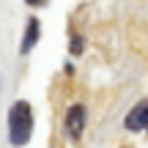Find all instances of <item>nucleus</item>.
<instances>
[{"label": "nucleus", "mask_w": 148, "mask_h": 148, "mask_svg": "<svg viewBox=\"0 0 148 148\" xmlns=\"http://www.w3.org/2000/svg\"><path fill=\"white\" fill-rule=\"evenodd\" d=\"M36 41H38V19H30L25 30V41H22V52H30Z\"/></svg>", "instance_id": "obj_4"}, {"label": "nucleus", "mask_w": 148, "mask_h": 148, "mask_svg": "<svg viewBox=\"0 0 148 148\" xmlns=\"http://www.w3.org/2000/svg\"><path fill=\"white\" fill-rule=\"evenodd\" d=\"M148 126V101H140L132 112L126 115V129L129 132H140Z\"/></svg>", "instance_id": "obj_2"}, {"label": "nucleus", "mask_w": 148, "mask_h": 148, "mask_svg": "<svg viewBox=\"0 0 148 148\" xmlns=\"http://www.w3.org/2000/svg\"><path fill=\"white\" fill-rule=\"evenodd\" d=\"M71 52H74V55L82 52V38H79V36H71Z\"/></svg>", "instance_id": "obj_5"}, {"label": "nucleus", "mask_w": 148, "mask_h": 148, "mask_svg": "<svg viewBox=\"0 0 148 148\" xmlns=\"http://www.w3.org/2000/svg\"><path fill=\"white\" fill-rule=\"evenodd\" d=\"M66 126H69V134L74 140H79V134H82V126H85V107L82 104H74L69 110V115H66Z\"/></svg>", "instance_id": "obj_3"}, {"label": "nucleus", "mask_w": 148, "mask_h": 148, "mask_svg": "<svg viewBox=\"0 0 148 148\" xmlns=\"http://www.w3.org/2000/svg\"><path fill=\"white\" fill-rule=\"evenodd\" d=\"M8 126H11V143H16V145L27 143L30 126H33V112H30V104H27V101H16V104L11 107Z\"/></svg>", "instance_id": "obj_1"}, {"label": "nucleus", "mask_w": 148, "mask_h": 148, "mask_svg": "<svg viewBox=\"0 0 148 148\" xmlns=\"http://www.w3.org/2000/svg\"><path fill=\"white\" fill-rule=\"evenodd\" d=\"M27 3H30V5H44L47 0H27Z\"/></svg>", "instance_id": "obj_6"}]
</instances>
